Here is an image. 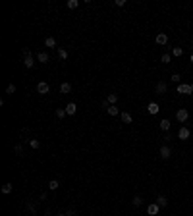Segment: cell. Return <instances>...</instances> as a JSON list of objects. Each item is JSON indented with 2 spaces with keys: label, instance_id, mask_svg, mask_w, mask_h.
<instances>
[{
  "label": "cell",
  "instance_id": "7a4b0ae2",
  "mask_svg": "<svg viewBox=\"0 0 193 216\" xmlns=\"http://www.w3.org/2000/svg\"><path fill=\"white\" fill-rule=\"evenodd\" d=\"M176 91L180 95H191L193 93V83H180V85L176 87Z\"/></svg>",
  "mask_w": 193,
  "mask_h": 216
},
{
  "label": "cell",
  "instance_id": "277c9868",
  "mask_svg": "<svg viewBox=\"0 0 193 216\" xmlns=\"http://www.w3.org/2000/svg\"><path fill=\"white\" fill-rule=\"evenodd\" d=\"M37 93H41V95H48L50 93V85L46 81H39L37 83Z\"/></svg>",
  "mask_w": 193,
  "mask_h": 216
},
{
  "label": "cell",
  "instance_id": "2e32d148",
  "mask_svg": "<svg viewBox=\"0 0 193 216\" xmlns=\"http://www.w3.org/2000/svg\"><path fill=\"white\" fill-rule=\"evenodd\" d=\"M106 101H108V104H110V106H114V104L118 102V95H116V93H110V95L106 97Z\"/></svg>",
  "mask_w": 193,
  "mask_h": 216
},
{
  "label": "cell",
  "instance_id": "8fae6325",
  "mask_svg": "<svg viewBox=\"0 0 193 216\" xmlns=\"http://www.w3.org/2000/svg\"><path fill=\"white\" fill-rule=\"evenodd\" d=\"M155 41H156V45H166V43H168V35H166V33H158Z\"/></svg>",
  "mask_w": 193,
  "mask_h": 216
},
{
  "label": "cell",
  "instance_id": "7402d4cb",
  "mask_svg": "<svg viewBox=\"0 0 193 216\" xmlns=\"http://www.w3.org/2000/svg\"><path fill=\"white\" fill-rule=\"evenodd\" d=\"M106 112H108V114H110V116H118V114H120V108L116 106V104H114V106H110V108H108V110H106Z\"/></svg>",
  "mask_w": 193,
  "mask_h": 216
},
{
  "label": "cell",
  "instance_id": "d6986e66",
  "mask_svg": "<svg viewBox=\"0 0 193 216\" xmlns=\"http://www.w3.org/2000/svg\"><path fill=\"white\" fill-rule=\"evenodd\" d=\"M37 60H39V62H43V64H46V62H48V54H46V52H43V50H41L39 54H37Z\"/></svg>",
  "mask_w": 193,
  "mask_h": 216
},
{
  "label": "cell",
  "instance_id": "e575fe53",
  "mask_svg": "<svg viewBox=\"0 0 193 216\" xmlns=\"http://www.w3.org/2000/svg\"><path fill=\"white\" fill-rule=\"evenodd\" d=\"M66 216H75V210H68V212H66Z\"/></svg>",
  "mask_w": 193,
  "mask_h": 216
},
{
  "label": "cell",
  "instance_id": "44dd1931",
  "mask_svg": "<svg viewBox=\"0 0 193 216\" xmlns=\"http://www.w3.org/2000/svg\"><path fill=\"white\" fill-rule=\"evenodd\" d=\"M70 10H75L77 6H79V0H68V4H66Z\"/></svg>",
  "mask_w": 193,
  "mask_h": 216
},
{
  "label": "cell",
  "instance_id": "f546056e",
  "mask_svg": "<svg viewBox=\"0 0 193 216\" xmlns=\"http://www.w3.org/2000/svg\"><path fill=\"white\" fill-rule=\"evenodd\" d=\"M114 6H116V8H122V6H126V0H114Z\"/></svg>",
  "mask_w": 193,
  "mask_h": 216
},
{
  "label": "cell",
  "instance_id": "484cf974",
  "mask_svg": "<svg viewBox=\"0 0 193 216\" xmlns=\"http://www.w3.org/2000/svg\"><path fill=\"white\" fill-rule=\"evenodd\" d=\"M29 145H31V149H39V147H41V141H39V139H29Z\"/></svg>",
  "mask_w": 193,
  "mask_h": 216
},
{
  "label": "cell",
  "instance_id": "4dcf8cb0",
  "mask_svg": "<svg viewBox=\"0 0 193 216\" xmlns=\"http://www.w3.org/2000/svg\"><path fill=\"white\" fill-rule=\"evenodd\" d=\"M6 93H8V95L15 93V85H14V83H12V85H8V87H6Z\"/></svg>",
  "mask_w": 193,
  "mask_h": 216
},
{
  "label": "cell",
  "instance_id": "d6a6232c",
  "mask_svg": "<svg viewBox=\"0 0 193 216\" xmlns=\"http://www.w3.org/2000/svg\"><path fill=\"white\" fill-rule=\"evenodd\" d=\"M27 208L31 210V212H35V210H37V207H35V203H27Z\"/></svg>",
  "mask_w": 193,
  "mask_h": 216
},
{
  "label": "cell",
  "instance_id": "5bb4252c",
  "mask_svg": "<svg viewBox=\"0 0 193 216\" xmlns=\"http://www.w3.org/2000/svg\"><path fill=\"white\" fill-rule=\"evenodd\" d=\"M158 125H160V129H162V131H168L172 124H170V120H166V118H164V120H160V122H158Z\"/></svg>",
  "mask_w": 193,
  "mask_h": 216
},
{
  "label": "cell",
  "instance_id": "e0dca14e",
  "mask_svg": "<svg viewBox=\"0 0 193 216\" xmlns=\"http://www.w3.org/2000/svg\"><path fill=\"white\" fill-rule=\"evenodd\" d=\"M120 118H122L124 124H131V114H129V112H122V114H120Z\"/></svg>",
  "mask_w": 193,
  "mask_h": 216
},
{
  "label": "cell",
  "instance_id": "ffe728a7",
  "mask_svg": "<svg viewBox=\"0 0 193 216\" xmlns=\"http://www.w3.org/2000/svg\"><path fill=\"white\" fill-rule=\"evenodd\" d=\"M58 187H60L58 180H50V181H48V189H50V191H56V189H58Z\"/></svg>",
  "mask_w": 193,
  "mask_h": 216
},
{
  "label": "cell",
  "instance_id": "5b68a950",
  "mask_svg": "<svg viewBox=\"0 0 193 216\" xmlns=\"http://www.w3.org/2000/svg\"><path fill=\"white\" fill-rule=\"evenodd\" d=\"M189 135H191V131L187 129V128H184V125H181V128L178 129V139H181V141H187V139H189Z\"/></svg>",
  "mask_w": 193,
  "mask_h": 216
},
{
  "label": "cell",
  "instance_id": "30bf717a",
  "mask_svg": "<svg viewBox=\"0 0 193 216\" xmlns=\"http://www.w3.org/2000/svg\"><path fill=\"white\" fill-rule=\"evenodd\" d=\"M75 112H77V104H75V102L66 104V114H68V116H74Z\"/></svg>",
  "mask_w": 193,
  "mask_h": 216
},
{
  "label": "cell",
  "instance_id": "8992f818",
  "mask_svg": "<svg viewBox=\"0 0 193 216\" xmlns=\"http://www.w3.org/2000/svg\"><path fill=\"white\" fill-rule=\"evenodd\" d=\"M170 156H172V151H170V147H168V145H162V147H160V158L168 160Z\"/></svg>",
  "mask_w": 193,
  "mask_h": 216
},
{
  "label": "cell",
  "instance_id": "83f0119b",
  "mask_svg": "<svg viewBox=\"0 0 193 216\" xmlns=\"http://www.w3.org/2000/svg\"><path fill=\"white\" fill-rule=\"evenodd\" d=\"M12 189H14V187H12V183H6V185H2V193H4V195H8V193H12Z\"/></svg>",
  "mask_w": 193,
  "mask_h": 216
},
{
  "label": "cell",
  "instance_id": "ba28073f",
  "mask_svg": "<svg viewBox=\"0 0 193 216\" xmlns=\"http://www.w3.org/2000/svg\"><path fill=\"white\" fill-rule=\"evenodd\" d=\"M158 210H160V207L156 203H151L149 207H147V214L149 216H155V214H158Z\"/></svg>",
  "mask_w": 193,
  "mask_h": 216
},
{
  "label": "cell",
  "instance_id": "9c48e42d",
  "mask_svg": "<svg viewBox=\"0 0 193 216\" xmlns=\"http://www.w3.org/2000/svg\"><path fill=\"white\" fill-rule=\"evenodd\" d=\"M166 91H168V83H166V81H158V83H156V93H158V95H164Z\"/></svg>",
  "mask_w": 193,
  "mask_h": 216
},
{
  "label": "cell",
  "instance_id": "ac0fdd59",
  "mask_svg": "<svg viewBox=\"0 0 193 216\" xmlns=\"http://www.w3.org/2000/svg\"><path fill=\"white\" fill-rule=\"evenodd\" d=\"M172 56H176V58L184 56V48H181V46H174V48H172Z\"/></svg>",
  "mask_w": 193,
  "mask_h": 216
},
{
  "label": "cell",
  "instance_id": "f1b7e54d",
  "mask_svg": "<svg viewBox=\"0 0 193 216\" xmlns=\"http://www.w3.org/2000/svg\"><path fill=\"white\" fill-rule=\"evenodd\" d=\"M58 56L62 58V60H66V58H68V52H66L64 48H58Z\"/></svg>",
  "mask_w": 193,
  "mask_h": 216
},
{
  "label": "cell",
  "instance_id": "4fadbf2b",
  "mask_svg": "<svg viewBox=\"0 0 193 216\" xmlns=\"http://www.w3.org/2000/svg\"><path fill=\"white\" fill-rule=\"evenodd\" d=\"M60 93L62 95H68V93H72V83H62V85H60Z\"/></svg>",
  "mask_w": 193,
  "mask_h": 216
},
{
  "label": "cell",
  "instance_id": "1f68e13d",
  "mask_svg": "<svg viewBox=\"0 0 193 216\" xmlns=\"http://www.w3.org/2000/svg\"><path fill=\"white\" fill-rule=\"evenodd\" d=\"M14 151H15V155H22V152H23V147H22V145H15Z\"/></svg>",
  "mask_w": 193,
  "mask_h": 216
},
{
  "label": "cell",
  "instance_id": "3957f363",
  "mask_svg": "<svg viewBox=\"0 0 193 216\" xmlns=\"http://www.w3.org/2000/svg\"><path fill=\"white\" fill-rule=\"evenodd\" d=\"M187 118H189V112H187L185 108H180L178 112H176V120H178L180 124H184V122H187Z\"/></svg>",
  "mask_w": 193,
  "mask_h": 216
},
{
  "label": "cell",
  "instance_id": "8d00e7d4",
  "mask_svg": "<svg viewBox=\"0 0 193 216\" xmlns=\"http://www.w3.org/2000/svg\"><path fill=\"white\" fill-rule=\"evenodd\" d=\"M58 216H66V214H58Z\"/></svg>",
  "mask_w": 193,
  "mask_h": 216
},
{
  "label": "cell",
  "instance_id": "603a6c76",
  "mask_svg": "<svg viewBox=\"0 0 193 216\" xmlns=\"http://www.w3.org/2000/svg\"><path fill=\"white\" fill-rule=\"evenodd\" d=\"M131 204H133V207H141V204H143V199L139 197V195H135L133 201H131Z\"/></svg>",
  "mask_w": 193,
  "mask_h": 216
},
{
  "label": "cell",
  "instance_id": "74e56055",
  "mask_svg": "<svg viewBox=\"0 0 193 216\" xmlns=\"http://www.w3.org/2000/svg\"><path fill=\"white\" fill-rule=\"evenodd\" d=\"M191 48H193V45H191Z\"/></svg>",
  "mask_w": 193,
  "mask_h": 216
},
{
  "label": "cell",
  "instance_id": "cb8c5ba5",
  "mask_svg": "<svg viewBox=\"0 0 193 216\" xmlns=\"http://www.w3.org/2000/svg\"><path fill=\"white\" fill-rule=\"evenodd\" d=\"M66 108H58V110H56V118H58V120H62V118H66Z\"/></svg>",
  "mask_w": 193,
  "mask_h": 216
},
{
  "label": "cell",
  "instance_id": "d590c367",
  "mask_svg": "<svg viewBox=\"0 0 193 216\" xmlns=\"http://www.w3.org/2000/svg\"><path fill=\"white\" fill-rule=\"evenodd\" d=\"M189 60H191V64H193V54H191V58H189Z\"/></svg>",
  "mask_w": 193,
  "mask_h": 216
},
{
  "label": "cell",
  "instance_id": "9a60e30c",
  "mask_svg": "<svg viewBox=\"0 0 193 216\" xmlns=\"http://www.w3.org/2000/svg\"><path fill=\"white\" fill-rule=\"evenodd\" d=\"M45 46L54 48V46H56V39H54V37H46V39H45Z\"/></svg>",
  "mask_w": 193,
  "mask_h": 216
},
{
  "label": "cell",
  "instance_id": "52a82bcc",
  "mask_svg": "<svg viewBox=\"0 0 193 216\" xmlns=\"http://www.w3.org/2000/svg\"><path fill=\"white\" fill-rule=\"evenodd\" d=\"M147 112H149L151 116L158 114V112H160V106H158V102H149V106H147Z\"/></svg>",
  "mask_w": 193,
  "mask_h": 216
},
{
  "label": "cell",
  "instance_id": "7c38bea8",
  "mask_svg": "<svg viewBox=\"0 0 193 216\" xmlns=\"http://www.w3.org/2000/svg\"><path fill=\"white\" fill-rule=\"evenodd\" d=\"M156 204H158L160 208H164V207H168V199L164 197V195H158L156 197Z\"/></svg>",
  "mask_w": 193,
  "mask_h": 216
},
{
  "label": "cell",
  "instance_id": "836d02e7",
  "mask_svg": "<svg viewBox=\"0 0 193 216\" xmlns=\"http://www.w3.org/2000/svg\"><path fill=\"white\" fill-rule=\"evenodd\" d=\"M46 197H48V193H46V191H43V193H41V197H39V199H41V201H45Z\"/></svg>",
  "mask_w": 193,
  "mask_h": 216
},
{
  "label": "cell",
  "instance_id": "d4e9b609",
  "mask_svg": "<svg viewBox=\"0 0 193 216\" xmlns=\"http://www.w3.org/2000/svg\"><path fill=\"white\" fill-rule=\"evenodd\" d=\"M170 79L174 81V83H178V85H180V83H181V75H180V73H172V75H170Z\"/></svg>",
  "mask_w": 193,
  "mask_h": 216
},
{
  "label": "cell",
  "instance_id": "6da1fadb",
  "mask_svg": "<svg viewBox=\"0 0 193 216\" xmlns=\"http://www.w3.org/2000/svg\"><path fill=\"white\" fill-rule=\"evenodd\" d=\"M23 66L25 68H33L35 66V60H33V56H31L29 48H23Z\"/></svg>",
  "mask_w": 193,
  "mask_h": 216
},
{
  "label": "cell",
  "instance_id": "4316f807",
  "mask_svg": "<svg viewBox=\"0 0 193 216\" xmlns=\"http://www.w3.org/2000/svg\"><path fill=\"white\" fill-rule=\"evenodd\" d=\"M170 60H172V54H168V52H164L162 58H160V62H164V64H170Z\"/></svg>",
  "mask_w": 193,
  "mask_h": 216
}]
</instances>
